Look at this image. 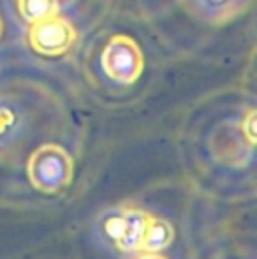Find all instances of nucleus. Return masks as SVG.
Returning a JSON list of instances; mask_svg holds the SVG:
<instances>
[{"label": "nucleus", "instance_id": "nucleus-1", "mask_svg": "<svg viewBox=\"0 0 257 259\" xmlns=\"http://www.w3.org/2000/svg\"><path fill=\"white\" fill-rule=\"evenodd\" d=\"M46 104V92L35 85H0V152L23 145L34 113Z\"/></svg>", "mask_w": 257, "mask_h": 259}, {"label": "nucleus", "instance_id": "nucleus-2", "mask_svg": "<svg viewBox=\"0 0 257 259\" xmlns=\"http://www.w3.org/2000/svg\"><path fill=\"white\" fill-rule=\"evenodd\" d=\"M27 175L35 191L42 194H59L74 178V160L60 145L46 143L28 157Z\"/></svg>", "mask_w": 257, "mask_h": 259}, {"label": "nucleus", "instance_id": "nucleus-3", "mask_svg": "<svg viewBox=\"0 0 257 259\" xmlns=\"http://www.w3.org/2000/svg\"><path fill=\"white\" fill-rule=\"evenodd\" d=\"M100 64L106 76L120 85H134L144 71L139 45L129 35H113L102 50Z\"/></svg>", "mask_w": 257, "mask_h": 259}, {"label": "nucleus", "instance_id": "nucleus-4", "mask_svg": "<svg viewBox=\"0 0 257 259\" xmlns=\"http://www.w3.org/2000/svg\"><path fill=\"white\" fill-rule=\"evenodd\" d=\"M27 37L28 45L37 53L44 57H60L76 45L78 32L67 18L53 14L30 23Z\"/></svg>", "mask_w": 257, "mask_h": 259}, {"label": "nucleus", "instance_id": "nucleus-5", "mask_svg": "<svg viewBox=\"0 0 257 259\" xmlns=\"http://www.w3.org/2000/svg\"><path fill=\"white\" fill-rule=\"evenodd\" d=\"M254 0H178L183 13L210 27H224L250 9Z\"/></svg>", "mask_w": 257, "mask_h": 259}, {"label": "nucleus", "instance_id": "nucleus-6", "mask_svg": "<svg viewBox=\"0 0 257 259\" xmlns=\"http://www.w3.org/2000/svg\"><path fill=\"white\" fill-rule=\"evenodd\" d=\"M146 217L148 211L141 210V208H124L118 215L108 219L104 229L118 250L136 252L139 250Z\"/></svg>", "mask_w": 257, "mask_h": 259}, {"label": "nucleus", "instance_id": "nucleus-7", "mask_svg": "<svg viewBox=\"0 0 257 259\" xmlns=\"http://www.w3.org/2000/svg\"><path fill=\"white\" fill-rule=\"evenodd\" d=\"M175 240V228L169 221L148 213L141 236V252H161L168 249Z\"/></svg>", "mask_w": 257, "mask_h": 259}, {"label": "nucleus", "instance_id": "nucleus-8", "mask_svg": "<svg viewBox=\"0 0 257 259\" xmlns=\"http://www.w3.org/2000/svg\"><path fill=\"white\" fill-rule=\"evenodd\" d=\"M20 16L27 23H35L42 18L59 14L60 2L59 0H16Z\"/></svg>", "mask_w": 257, "mask_h": 259}, {"label": "nucleus", "instance_id": "nucleus-9", "mask_svg": "<svg viewBox=\"0 0 257 259\" xmlns=\"http://www.w3.org/2000/svg\"><path fill=\"white\" fill-rule=\"evenodd\" d=\"M241 133H243L245 140L248 141V145L254 147L255 145V109L254 108H250L243 115V120H241Z\"/></svg>", "mask_w": 257, "mask_h": 259}, {"label": "nucleus", "instance_id": "nucleus-10", "mask_svg": "<svg viewBox=\"0 0 257 259\" xmlns=\"http://www.w3.org/2000/svg\"><path fill=\"white\" fill-rule=\"evenodd\" d=\"M137 259H168V257L161 256L159 252H144L143 256H139Z\"/></svg>", "mask_w": 257, "mask_h": 259}, {"label": "nucleus", "instance_id": "nucleus-11", "mask_svg": "<svg viewBox=\"0 0 257 259\" xmlns=\"http://www.w3.org/2000/svg\"><path fill=\"white\" fill-rule=\"evenodd\" d=\"M2 32H4V21H2V18H0V37H2Z\"/></svg>", "mask_w": 257, "mask_h": 259}]
</instances>
